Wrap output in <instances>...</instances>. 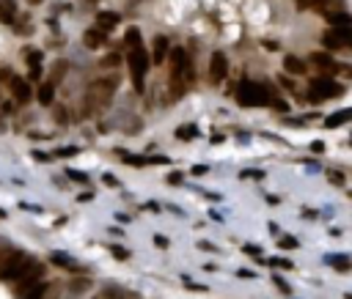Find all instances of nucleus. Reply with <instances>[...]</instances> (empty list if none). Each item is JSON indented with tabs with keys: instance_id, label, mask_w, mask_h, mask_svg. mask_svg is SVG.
<instances>
[{
	"instance_id": "a878e982",
	"label": "nucleus",
	"mask_w": 352,
	"mask_h": 299,
	"mask_svg": "<svg viewBox=\"0 0 352 299\" xmlns=\"http://www.w3.org/2000/svg\"><path fill=\"white\" fill-rule=\"evenodd\" d=\"M278 247H283V250H286V247H289V250H295V247H300V242H297L295 236H283V239L278 242Z\"/></svg>"
},
{
	"instance_id": "bb28decb",
	"label": "nucleus",
	"mask_w": 352,
	"mask_h": 299,
	"mask_svg": "<svg viewBox=\"0 0 352 299\" xmlns=\"http://www.w3.org/2000/svg\"><path fill=\"white\" fill-rule=\"evenodd\" d=\"M152 242L157 244L160 250H168V247H171V242H168V236H162V234H154V236H152Z\"/></svg>"
},
{
	"instance_id": "5701e85b",
	"label": "nucleus",
	"mask_w": 352,
	"mask_h": 299,
	"mask_svg": "<svg viewBox=\"0 0 352 299\" xmlns=\"http://www.w3.org/2000/svg\"><path fill=\"white\" fill-rule=\"evenodd\" d=\"M50 261L55 263V267H69V269H77L74 258H72V255H66V253H52V255H50Z\"/></svg>"
},
{
	"instance_id": "c03bdc74",
	"label": "nucleus",
	"mask_w": 352,
	"mask_h": 299,
	"mask_svg": "<svg viewBox=\"0 0 352 299\" xmlns=\"http://www.w3.org/2000/svg\"><path fill=\"white\" fill-rule=\"evenodd\" d=\"M6 217H9V214H6V209H0V220H6Z\"/></svg>"
},
{
	"instance_id": "cd10ccee",
	"label": "nucleus",
	"mask_w": 352,
	"mask_h": 299,
	"mask_svg": "<svg viewBox=\"0 0 352 299\" xmlns=\"http://www.w3.org/2000/svg\"><path fill=\"white\" fill-rule=\"evenodd\" d=\"M105 296H107V299H127L130 294H127V291H121V288H107Z\"/></svg>"
},
{
	"instance_id": "4468645a",
	"label": "nucleus",
	"mask_w": 352,
	"mask_h": 299,
	"mask_svg": "<svg viewBox=\"0 0 352 299\" xmlns=\"http://www.w3.org/2000/svg\"><path fill=\"white\" fill-rule=\"evenodd\" d=\"M349 118H352V110H349V107H344V110H338V113H333V115H328V118H325V126H328V129H338V126L347 124Z\"/></svg>"
},
{
	"instance_id": "6ab92c4d",
	"label": "nucleus",
	"mask_w": 352,
	"mask_h": 299,
	"mask_svg": "<svg viewBox=\"0 0 352 299\" xmlns=\"http://www.w3.org/2000/svg\"><path fill=\"white\" fill-rule=\"evenodd\" d=\"M325 22H328L330 28H344V25H352V17L347 11H333V14L325 17Z\"/></svg>"
},
{
	"instance_id": "473e14b6",
	"label": "nucleus",
	"mask_w": 352,
	"mask_h": 299,
	"mask_svg": "<svg viewBox=\"0 0 352 299\" xmlns=\"http://www.w3.org/2000/svg\"><path fill=\"white\" fill-rule=\"evenodd\" d=\"M74 154H80V148H74V146L58 148V157H74Z\"/></svg>"
},
{
	"instance_id": "f704fd0d",
	"label": "nucleus",
	"mask_w": 352,
	"mask_h": 299,
	"mask_svg": "<svg viewBox=\"0 0 352 299\" xmlns=\"http://www.w3.org/2000/svg\"><path fill=\"white\" fill-rule=\"evenodd\" d=\"M261 171H245V173H240V179H261Z\"/></svg>"
},
{
	"instance_id": "7c9ffc66",
	"label": "nucleus",
	"mask_w": 352,
	"mask_h": 299,
	"mask_svg": "<svg viewBox=\"0 0 352 299\" xmlns=\"http://www.w3.org/2000/svg\"><path fill=\"white\" fill-rule=\"evenodd\" d=\"M319 3H322V0H297V9H300V11H306V9H316Z\"/></svg>"
},
{
	"instance_id": "20e7f679",
	"label": "nucleus",
	"mask_w": 352,
	"mask_h": 299,
	"mask_svg": "<svg viewBox=\"0 0 352 299\" xmlns=\"http://www.w3.org/2000/svg\"><path fill=\"white\" fill-rule=\"evenodd\" d=\"M127 66H130V80L135 85V91L143 93L146 91V74L152 69V63H149V52L146 47H132L130 52H127Z\"/></svg>"
},
{
	"instance_id": "9b49d317",
	"label": "nucleus",
	"mask_w": 352,
	"mask_h": 299,
	"mask_svg": "<svg viewBox=\"0 0 352 299\" xmlns=\"http://www.w3.org/2000/svg\"><path fill=\"white\" fill-rule=\"evenodd\" d=\"M168 50H171V44H168V39H165V36H154V42H152V50H146V52H149V63H154V66H162V63H165V58H168Z\"/></svg>"
},
{
	"instance_id": "ddd939ff",
	"label": "nucleus",
	"mask_w": 352,
	"mask_h": 299,
	"mask_svg": "<svg viewBox=\"0 0 352 299\" xmlns=\"http://www.w3.org/2000/svg\"><path fill=\"white\" fill-rule=\"evenodd\" d=\"M119 14H116V11H99V17H97V28L99 30H113V28H116V25H119Z\"/></svg>"
},
{
	"instance_id": "412c9836",
	"label": "nucleus",
	"mask_w": 352,
	"mask_h": 299,
	"mask_svg": "<svg viewBox=\"0 0 352 299\" xmlns=\"http://www.w3.org/2000/svg\"><path fill=\"white\" fill-rule=\"evenodd\" d=\"M328 263L333 269H338V272H349L352 269V263H349L347 255H328Z\"/></svg>"
},
{
	"instance_id": "4c0bfd02",
	"label": "nucleus",
	"mask_w": 352,
	"mask_h": 299,
	"mask_svg": "<svg viewBox=\"0 0 352 299\" xmlns=\"http://www.w3.org/2000/svg\"><path fill=\"white\" fill-rule=\"evenodd\" d=\"M190 173H193V176H204V173H207V165H195Z\"/></svg>"
},
{
	"instance_id": "b1692460",
	"label": "nucleus",
	"mask_w": 352,
	"mask_h": 299,
	"mask_svg": "<svg viewBox=\"0 0 352 299\" xmlns=\"http://www.w3.org/2000/svg\"><path fill=\"white\" fill-rule=\"evenodd\" d=\"M64 74H66V60H58L55 69H52V74H50V83H52V85H58Z\"/></svg>"
},
{
	"instance_id": "423d86ee",
	"label": "nucleus",
	"mask_w": 352,
	"mask_h": 299,
	"mask_svg": "<svg viewBox=\"0 0 352 299\" xmlns=\"http://www.w3.org/2000/svg\"><path fill=\"white\" fill-rule=\"evenodd\" d=\"M237 102H240L242 107H264V105H270V91L264 83L242 80L240 88H237Z\"/></svg>"
},
{
	"instance_id": "39448f33",
	"label": "nucleus",
	"mask_w": 352,
	"mask_h": 299,
	"mask_svg": "<svg viewBox=\"0 0 352 299\" xmlns=\"http://www.w3.org/2000/svg\"><path fill=\"white\" fill-rule=\"evenodd\" d=\"M44 277V269L42 267H33L28 275H22L19 277V285L14 288V296L17 299H44L47 294V283L42 280Z\"/></svg>"
},
{
	"instance_id": "393cba45",
	"label": "nucleus",
	"mask_w": 352,
	"mask_h": 299,
	"mask_svg": "<svg viewBox=\"0 0 352 299\" xmlns=\"http://www.w3.org/2000/svg\"><path fill=\"white\" fill-rule=\"evenodd\" d=\"M25 60H28V66H42L44 52H39V50H28V52H25Z\"/></svg>"
},
{
	"instance_id": "4be33fe9",
	"label": "nucleus",
	"mask_w": 352,
	"mask_h": 299,
	"mask_svg": "<svg viewBox=\"0 0 352 299\" xmlns=\"http://www.w3.org/2000/svg\"><path fill=\"white\" fill-rule=\"evenodd\" d=\"M176 140H195V138H198V129H195L193 124H185V126H179V129H176Z\"/></svg>"
},
{
	"instance_id": "2f4dec72",
	"label": "nucleus",
	"mask_w": 352,
	"mask_h": 299,
	"mask_svg": "<svg viewBox=\"0 0 352 299\" xmlns=\"http://www.w3.org/2000/svg\"><path fill=\"white\" fill-rule=\"evenodd\" d=\"M66 176H69L72 181H77V184H85V181H88V179H85V176L80 173V171H66Z\"/></svg>"
},
{
	"instance_id": "ea45409f",
	"label": "nucleus",
	"mask_w": 352,
	"mask_h": 299,
	"mask_svg": "<svg viewBox=\"0 0 352 299\" xmlns=\"http://www.w3.org/2000/svg\"><path fill=\"white\" fill-rule=\"evenodd\" d=\"M198 247L201 250H209V253H215V244H209V242H198Z\"/></svg>"
},
{
	"instance_id": "1a4fd4ad",
	"label": "nucleus",
	"mask_w": 352,
	"mask_h": 299,
	"mask_svg": "<svg viewBox=\"0 0 352 299\" xmlns=\"http://www.w3.org/2000/svg\"><path fill=\"white\" fill-rule=\"evenodd\" d=\"M226 74H228V58L223 55L220 50H215L212 58H209V83L220 85L223 80H226Z\"/></svg>"
},
{
	"instance_id": "79ce46f5",
	"label": "nucleus",
	"mask_w": 352,
	"mask_h": 299,
	"mask_svg": "<svg viewBox=\"0 0 352 299\" xmlns=\"http://www.w3.org/2000/svg\"><path fill=\"white\" fill-rule=\"evenodd\" d=\"M77 201H83V203H85V201H94V192H91V189H88V192H83Z\"/></svg>"
},
{
	"instance_id": "6e6552de",
	"label": "nucleus",
	"mask_w": 352,
	"mask_h": 299,
	"mask_svg": "<svg viewBox=\"0 0 352 299\" xmlns=\"http://www.w3.org/2000/svg\"><path fill=\"white\" fill-rule=\"evenodd\" d=\"M322 44H325V50H347V47L352 44V25L325 30L322 33Z\"/></svg>"
},
{
	"instance_id": "9d476101",
	"label": "nucleus",
	"mask_w": 352,
	"mask_h": 299,
	"mask_svg": "<svg viewBox=\"0 0 352 299\" xmlns=\"http://www.w3.org/2000/svg\"><path fill=\"white\" fill-rule=\"evenodd\" d=\"M9 88H11V96H14V102H19V105H28V102L33 99V88H31L28 80L11 77L9 80Z\"/></svg>"
},
{
	"instance_id": "f257e3e1",
	"label": "nucleus",
	"mask_w": 352,
	"mask_h": 299,
	"mask_svg": "<svg viewBox=\"0 0 352 299\" xmlns=\"http://www.w3.org/2000/svg\"><path fill=\"white\" fill-rule=\"evenodd\" d=\"M168 55H171L168 91H171V99L179 102L187 91H190V85L195 80V69H193V60H190V55H187L185 47H173V50H168Z\"/></svg>"
},
{
	"instance_id": "37998d69",
	"label": "nucleus",
	"mask_w": 352,
	"mask_h": 299,
	"mask_svg": "<svg viewBox=\"0 0 352 299\" xmlns=\"http://www.w3.org/2000/svg\"><path fill=\"white\" fill-rule=\"evenodd\" d=\"M105 184H110V187H119V181H116V179H113V176H110V173H107V176H105Z\"/></svg>"
},
{
	"instance_id": "c9c22d12",
	"label": "nucleus",
	"mask_w": 352,
	"mask_h": 299,
	"mask_svg": "<svg viewBox=\"0 0 352 299\" xmlns=\"http://www.w3.org/2000/svg\"><path fill=\"white\" fill-rule=\"evenodd\" d=\"M311 151H314V154H322V151H325V143H322V140H314V143H311Z\"/></svg>"
},
{
	"instance_id": "dca6fc26",
	"label": "nucleus",
	"mask_w": 352,
	"mask_h": 299,
	"mask_svg": "<svg viewBox=\"0 0 352 299\" xmlns=\"http://www.w3.org/2000/svg\"><path fill=\"white\" fill-rule=\"evenodd\" d=\"M83 42H85V47H102L107 42V33L99 30V28H91V30H85Z\"/></svg>"
},
{
	"instance_id": "c85d7f7f",
	"label": "nucleus",
	"mask_w": 352,
	"mask_h": 299,
	"mask_svg": "<svg viewBox=\"0 0 352 299\" xmlns=\"http://www.w3.org/2000/svg\"><path fill=\"white\" fill-rule=\"evenodd\" d=\"M119 55H116V52H110V55H107L105 60H102V66H105V69H116V66H119Z\"/></svg>"
},
{
	"instance_id": "a18cd8bd",
	"label": "nucleus",
	"mask_w": 352,
	"mask_h": 299,
	"mask_svg": "<svg viewBox=\"0 0 352 299\" xmlns=\"http://www.w3.org/2000/svg\"><path fill=\"white\" fill-rule=\"evenodd\" d=\"M28 3H33V6H39V3H44V0H28Z\"/></svg>"
},
{
	"instance_id": "0eeeda50",
	"label": "nucleus",
	"mask_w": 352,
	"mask_h": 299,
	"mask_svg": "<svg viewBox=\"0 0 352 299\" xmlns=\"http://www.w3.org/2000/svg\"><path fill=\"white\" fill-rule=\"evenodd\" d=\"M347 93V88H344L341 83H336L333 77H316L311 80L308 85V102H328V99H338Z\"/></svg>"
},
{
	"instance_id": "a211bd4d",
	"label": "nucleus",
	"mask_w": 352,
	"mask_h": 299,
	"mask_svg": "<svg viewBox=\"0 0 352 299\" xmlns=\"http://www.w3.org/2000/svg\"><path fill=\"white\" fill-rule=\"evenodd\" d=\"M14 14H17V3H14V0H0V22L11 25V22H14Z\"/></svg>"
},
{
	"instance_id": "58836bf2",
	"label": "nucleus",
	"mask_w": 352,
	"mask_h": 299,
	"mask_svg": "<svg viewBox=\"0 0 352 299\" xmlns=\"http://www.w3.org/2000/svg\"><path fill=\"white\" fill-rule=\"evenodd\" d=\"M242 250H245V253H250V255H259V247H253V244H245Z\"/></svg>"
},
{
	"instance_id": "2eb2a0df",
	"label": "nucleus",
	"mask_w": 352,
	"mask_h": 299,
	"mask_svg": "<svg viewBox=\"0 0 352 299\" xmlns=\"http://www.w3.org/2000/svg\"><path fill=\"white\" fill-rule=\"evenodd\" d=\"M308 60H311V63H316V66H319V69H325V72H336V69H338V63L328 55V52H311Z\"/></svg>"
},
{
	"instance_id": "49530a36",
	"label": "nucleus",
	"mask_w": 352,
	"mask_h": 299,
	"mask_svg": "<svg viewBox=\"0 0 352 299\" xmlns=\"http://www.w3.org/2000/svg\"><path fill=\"white\" fill-rule=\"evenodd\" d=\"M0 258H3V255H0Z\"/></svg>"
},
{
	"instance_id": "7ed1b4c3",
	"label": "nucleus",
	"mask_w": 352,
	"mask_h": 299,
	"mask_svg": "<svg viewBox=\"0 0 352 299\" xmlns=\"http://www.w3.org/2000/svg\"><path fill=\"white\" fill-rule=\"evenodd\" d=\"M33 267H36V261H33L31 253L14 250V253H9L6 258H0V280H3V283H14L22 275H28Z\"/></svg>"
},
{
	"instance_id": "c756f323",
	"label": "nucleus",
	"mask_w": 352,
	"mask_h": 299,
	"mask_svg": "<svg viewBox=\"0 0 352 299\" xmlns=\"http://www.w3.org/2000/svg\"><path fill=\"white\" fill-rule=\"evenodd\" d=\"M110 253L119 258V261H127V258H130V253H127L124 247H119V244H110Z\"/></svg>"
},
{
	"instance_id": "e433bc0d",
	"label": "nucleus",
	"mask_w": 352,
	"mask_h": 299,
	"mask_svg": "<svg viewBox=\"0 0 352 299\" xmlns=\"http://www.w3.org/2000/svg\"><path fill=\"white\" fill-rule=\"evenodd\" d=\"M278 83H281L283 88H286V91H292V88H295V85H292V80H286V77H283V74L278 77Z\"/></svg>"
},
{
	"instance_id": "f03ea898",
	"label": "nucleus",
	"mask_w": 352,
	"mask_h": 299,
	"mask_svg": "<svg viewBox=\"0 0 352 299\" xmlns=\"http://www.w3.org/2000/svg\"><path fill=\"white\" fill-rule=\"evenodd\" d=\"M116 85L119 80L116 77H102V80H94L85 91V115H94L97 110H102L107 102L113 99L116 93Z\"/></svg>"
},
{
	"instance_id": "72a5a7b5",
	"label": "nucleus",
	"mask_w": 352,
	"mask_h": 299,
	"mask_svg": "<svg viewBox=\"0 0 352 299\" xmlns=\"http://www.w3.org/2000/svg\"><path fill=\"white\" fill-rule=\"evenodd\" d=\"M328 179H330V181H333V184H338V187H341V184H344V176H341V173H338V171H333V173H328Z\"/></svg>"
},
{
	"instance_id": "aec40b11",
	"label": "nucleus",
	"mask_w": 352,
	"mask_h": 299,
	"mask_svg": "<svg viewBox=\"0 0 352 299\" xmlns=\"http://www.w3.org/2000/svg\"><path fill=\"white\" fill-rule=\"evenodd\" d=\"M124 42H127V47H130V50H132V47H140V44H143L140 28H135V25H132V28H127V33H124Z\"/></svg>"
},
{
	"instance_id": "a19ab883",
	"label": "nucleus",
	"mask_w": 352,
	"mask_h": 299,
	"mask_svg": "<svg viewBox=\"0 0 352 299\" xmlns=\"http://www.w3.org/2000/svg\"><path fill=\"white\" fill-rule=\"evenodd\" d=\"M303 217H306V220H316V212H314V209H306V212H303Z\"/></svg>"
},
{
	"instance_id": "f3484780",
	"label": "nucleus",
	"mask_w": 352,
	"mask_h": 299,
	"mask_svg": "<svg viewBox=\"0 0 352 299\" xmlns=\"http://www.w3.org/2000/svg\"><path fill=\"white\" fill-rule=\"evenodd\" d=\"M283 69H286L289 74H306L308 66H306V60H300L297 55H286L283 58Z\"/></svg>"
},
{
	"instance_id": "f8f14e48",
	"label": "nucleus",
	"mask_w": 352,
	"mask_h": 299,
	"mask_svg": "<svg viewBox=\"0 0 352 299\" xmlns=\"http://www.w3.org/2000/svg\"><path fill=\"white\" fill-rule=\"evenodd\" d=\"M36 99H39V105L50 107L52 102H55V85H52L50 80H44V83L39 85V91H36Z\"/></svg>"
}]
</instances>
